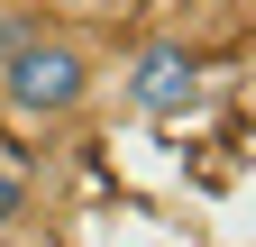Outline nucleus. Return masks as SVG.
<instances>
[{"instance_id":"f257e3e1","label":"nucleus","mask_w":256,"mask_h":247,"mask_svg":"<svg viewBox=\"0 0 256 247\" xmlns=\"http://www.w3.org/2000/svg\"><path fill=\"white\" fill-rule=\"evenodd\" d=\"M92 92H101V55L74 28H28L0 55V110L18 128H64V119L92 110Z\"/></svg>"},{"instance_id":"f03ea898","label":"nucleus","mask_w":256,"mask_h":247,"mask_svg":"<svg viewBox=\"0 0 256 247\" xmlns=\"http://www.w3.org/2000/svg\"><path fill=\"white\" fill-rule=\"evenodd\" d=\"M119 92H128V110H146V119H183L192 101H202V55H192L183 37H156V46L128 55Z\"/></svg>"},{"instance_id":"7ed1b4c3","label":"nucleus","mask_w":256,"mask_h":247,"mask_svg":"<svg viewBox=\"0 0 256 247\" xmlns=\"http://www.w3.org/2000/svg\"><path fill=\"white\" fill-rule=\"evenodd\" d=\"M28 220H37V174H28L10 146H0V238H18Z\"/></svg>"},{"instance_id":"20e7f679","label":"nucleus","mask_w":256,"mask_h":247,"mask_svg":"<svg viewBox=\"0 0 256 247\" xmlns=\"http://www.w3.org/2000/svg\"><path fill=\"white\" fill-rule=\"evenodd\" d=\"M55 10H64V18H128L138 0H55Z\"/></svg>"}]
</instances>
